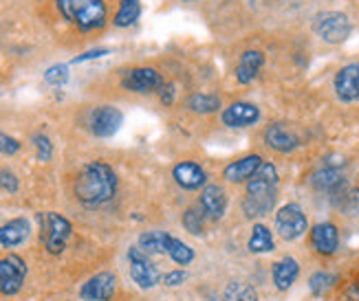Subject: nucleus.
Wrapping results in <instances>:
<instances>
[{"mask_svg":"<svg viewBox=\"0 0 359 301\" xmlns=\"http://www.w3.org/2000/svg\"><path fill=\"white\" fill-rule=\"evenodd\" d=\"M117 192V176L111 165L102 161L88 163L75 178V196L88 207H97L108 200H113Z\"/></svg>","mask_w":359,"mask_h":301,"instance_id":"obj_1","label":"nucleus"},{"mask_svg":"<svg viewBox=\"0 0 359 301\" xmlns=\"http://www.w3.org/2000/svg\"><path fill=\"white\" fill-rule=\"evenodd\" d=\"M278 200V169L271 163H264L258 172L247 181V192L243 200V209L247 218H262L267 216Z\"/></svg>","mask_w":359,"mask_h":301,"instance_id":"obj_2","label":"nucleus"},{"mask_svg":"<svg viewBox=\"0 0 359 301\" xmlns=\"http://www.w3.org/2000/svg\"><path fill=\"white\" fill-rule=\"evenodd\" d=\"M57 9L82 31L100 29L106 22V5L102 0H57Z\"/></svg>","mask_w":359,"mask_h":301,"instance_id":"obj_3","label":"nucleus"},{"mask_svg":"<svg viewBox=\"0 0 359 301\" xmlns=\"http://www.w3.org/2000/svg\"><path fill=\"white\" fill-rule=\"evenodd\" d=\"M40 220H42V240H44L46 251L53 253V255H60L73 233L71 223L65 216H60L55 211L40 216Z\"/></svg>","mask_w":359,"mask_h":301,"instance_id":"obj_4","label":"nucleus"},{"mask_svg":"<svg viewBox=\"0 0 359 301\" xmlns=\"http://www.w3.org/2000/svg\"><path fill=\"white\" fill-rule=\"evenodd\" d=\"M306 229H309V223H306V216L300 204L289 202L276 211V231L283 240H287V242L298 240V237H302L306 233Z\"/></svg>","mask_w":359,"mask_h":301,"instance_id":"obj_5","label":"nucleus"},{"mask_svg":"<svg viewBox=\"0 0 359 301\" xmlns=\"http://www.w3.org/2000/svg\"><path fill=\"white\" fill-rule=\"evenodd\" d=\"M128 262H130V277L137 284L139 288L150 290L159 284L161 273L159 268L152 264L150 255L139 246H130L128 248Z\"/></svg>","mask_w":359,"mask_h":301,"instance_id":"obj_6","label":"nucleus"},{"mask_svg":"<svg viewBox=\"0 0 359 301\" xmlns=\"http://www.w3.org/2000/svg\"><path fill=\"white\" fill-rule=\"evenodd\" d=\"M316 31L318 36L329 42V44H341L348 36H351V20L346 13L341 11H326V13H320L316 18Z\"/></svg>","mask_w":359,"mask_h":301,"instance_id":"obj_7","label":"nucleus"},{"mask_svg":"<svg viewBox=\"0 0 359 301\" xmlns=\"http://www.w3.org/2000/svg\"><path fill=\"white\" fill-rule=\"evenodd\" d=\"M27 264L20 255H7L0 260V295H15L25 284Z\"/></svg>","mask_w":359,"mask_h":301,"instance_id":"obj_8","label":"nucleus"},{"mask_svg":"<svg viewBox=\"0 0 359 301\" xmlns=\"http://www.w3.org/2000/svg\"><path fill=\"white\" fill-rule=\"evenodd\" d=\"M117 293V277L113 273H97L80 288V299L82 301H111Z\"/></svg>","mask_w":359,"mask_h":301,"instance_id":"obj_9","label":"nucleus"},{"mask_svg":"<svg viewBox=\"0 0 359 301\" xmlns=\"http://www.w3.org/2000/svg\"><path fill=\"white\" fill-rule=\"evenodd\" d=\"M123 121V115H121V110L115 108V106H100L93 110V115H90V132L95 134V136H113L117 130H119V125Z\"/></svg>","mask_w":359,"mask_h":301,"instance_id":"obj_10","label":"nucleus"},{"mask_svg":"<svg viewBox=\"0 0 359 301\" xmlns=\"http://www.w3.org/2000/svg\"><path fill=\"white\" fill-rule=\"evenodd\" d=\"M121 84H123V88L133 90V92H152L163 86V79H161L159 71L142 66V69H133L123 75Z\"/></svg>","mask_w":359,"mask_h":301,"instance_id":"obj_11","label":"nucleus"},{"mask_svg":"<svg viewBox=\"0 0 359 301\" xmlns=\"http://www.w3.org/2000/svg\"><path fill=\"white\" fill-rule=\"evenodd\" d=\"M260 119V110L254 104L236 102L223 110V123L227 128H247Z\"/></svg>","mask_w":359,"mask_h":301,"instance_id":"obj_12","label":"nucleus"},{"mask_svg":"<svg viewBox=\"0 0 359 301\" xmlns=\"http://www.w3.org/2000/svg\"><path fill=\"white\" fill-rule=\"evenodd\" d=\"M311 244L320 255H333L339 246V231L331 223H320L311 229Z\"/></svg>","mask_w":359,"mask_h":301,"instance_id":"obj_13","label":"nucleus"},{"mask_svg":"<svg viewBox=\"0 0 359 301\" xmlns=\"http://www.w3.org/2000/svg\"><path fill=\"white\" fill-rule=\"evenodd\" d=\"M335 92L341 102L359 99V64H348L335 75Z\"/></svg>","mask_w":359,"mask_h":301,"instance_id":"obj_14","label":"nucleus"},{"mask_svg":"<svg viewBox=\"0 0 359 301\" xmlns=\"http://www.w3.org/2000/svg\"><path fill=\"white\" fill-rule=\"evenodd\" d=\"M201 209L210 220L223 218L227 211V194L223 187L218 185H208L201 192Z\"/></svg>","mask_w":359,"mask_h":301,"instance_id":"obj_15","label":"nucleus"},{"mask_svg":"<svg viewBox=\"0 0 359 301\" xmlns=\"http://www.w3.org/2000/svg\"><path fill=\"white\" fill-rule=\"evenodd\" d=\"M262 165V158L258 154H249V156H243L238 161H231L223 176L229 181V183H243V181H249L258 172V167Z\"/></svg>","mask_w":359,"mask_h":301,"instance_id":"obj_16","label":"nucleus"},{"mask_svg":"<svg viewBox=\"0 0 359 301\" xmlns=\"http://www.w3.org/2000/svg\"><path fill=\"white\" fill-rule=\"evenodd\" d=\"M264 141H267V146L276 152H291L300 146V139L283 123H271L267 132H264Z\"/></svg>","mask_w":359,"mask_h":301,"instance_id":"obj_17","label":"nucleus"},{"mask_svg":"<svg viewBox=\"0 0 359 301\" xmlns=\"http://www.w3.org/2000/svg\"><path fill=\"white\" fill-rule=\"evenodd\" d=\"M31 233V225L27 218H13L9 223H5L0 227V244L7 246V248H13L22 244Z\"/></svg>","mask_w":359,"mask_h":301,"instance_id":"obj_18","label":"nucleus"},{"mask_svg":"<svg viewBox=\"0 0 359 301\" xmlns=\"http://www.w3.org/2000/svg\"><path fill=\"white\" fill-rule=\"evenodd\" d=\"M172 176L183 189H201L208 181V174L203 172V167L196 163H190V161L179 163L172 172Z\"/></svg>","mask_w":359,"mask_h":301,"instance_id":"obj_19","label":"nucleus"},{"mask_svg":"<svg viewBox=\"0 0 359 301\" xmlns=\"http://www.w3.org/2000/svg\"><path fill=\"white\" fill-rule=\"evenodd\" d=\"M298 275H300V264L293 258H283L280 262L273 264L271 277H273V284L278 290H289L293 286V281L298 279Z\"/></svg>","mask_w":359,"mask_h":301,"instance_id":"obj_20","label":"nucleus"},{"mask_svg":"<svg viewBox=\"0 0 359 301\" xmlns=\"http://www.w3.org/2000/svg\"><path fill=\"white\" fill-rule=\"evenodd\" d=\"M264 64V55L260 51H245L241 55L238 69H236V79L241 84H252L258 77L260 69Z\"/></svg>","mask_w":359,"mask_h":301,"instance_id":"obj_21","label":"nucleus"},{"mask_svg":"<svg viewBox=\"0 0 359 301\" xmlns=\"http://www.w3.org/2000/svg\"><path fill=\"white\" fill-rule=\"evenodd\" d=\"M313 187L322 189V192H331V194H337L341 187H344V176H341V172L335 169V167H324L320 172L313 174V178H311Z\"/></svg>","mask_w":359,"mask_h":301,"instance_id":"obj_22","label":"nucleus"},{"mask_svg":"<svg viewBox=\"0 0 359 301\" xmlns=\"http://www.w3.org/2000/svg\"><path fill=\"white\" fill-rule=\"evenodd\" d=\"M170 235L165 231H146L139 235V248H144L148 255H157V253H168Z\"/></svg>","mask_w":359,"mask_h":301,"instance_id":"obj_23","label":"nucleus"},{"mask_svg":"<svg viewBox=\"0 0 359 301\" xmlns=\"http://www.w3.org/2000/svg\"><path fill=\"white\" fill-rule=\"evenodd\" d=\"M249 251L252 253H271L273 251V235L264 225H256L249 237Z\"/></svg>","mask_w":359,"mask_h":301,"instance_id":"obj_24","label":"nucleus"},{"mask_svg":"<svg viewBox=\"0 0 359 301\" xmlns=\"http://www.w3.org/2000/svg\"><path fill=\"white\" fill-rule=\"evenodd\" d=\"M223 301H258V293L252 284L245 281H231L225 288Z\"/></svg>","mask_w":359,"mask_h":301,"instance_id":"obj_25","label":"nucleus"},{"mask_svg":"<svg viewBox=\"0 0 359 301\" xmlns=\"http://www.w3.org/2000/svg\"><path fill=\"white\" fill-rule=\"evenodd\" d=\"M187 106H190V110H194V113H198V115H212L221 108V99H218L216 94H192Z\"/></svg>","mask_w":359,"mask_h":301,"instance_id":"obj_26","label":"nucleus"},{"mask_svg":"<svg viewBox=\"0 0 359 301\" xmlns=\"http://www.w3.org/2000/svg\"><path fill=\"white\" fill-rule=\"evenodd\" d=\"M165 255L172 258L177 264H190L194 260V251L187 246L185 242H181L179 237L170 235V242H168V253Z\"/></svg>","mask_w":359,"mask_h":301,"instance_id":"obj_27","label":"nucleus"},{"mask_svg":"<svg viewBox=\"0 0 359 301\" xmlns=\"http://www.w3.org/2000/svg\"><path fill=\"white\" fill-rule=\"evenodd\" d=\"M139 0H121V5L115 15V24L117 27H130L139 18Z\"/></svg>","mask_w":359,"mask_h":301,"instance_id":"obj_28","label":"nucleus"},{"mask_svg":"<svg viewBox=\"0 0 359 301\" xmlns=\"http://www.w3.org/2000/svg\"><path fill=\"white\" fill-rule=\"evenodd\" d=\"M333 284H335V277H333V275L320 271V273H316V275H311V279H309V288H311V293H313L316 297H322L324 293H329V290H331Z\"/></svg>","mask_w":359,"mask_h":301,"instance_id":"obj_29","label":"nucleus"},{"mask_svg":"<svg viewBox=\"0 0 359 301\" xmlns=\"http://www.w3.org/2000/svg\"><path fill=\"white\" fill-rule=\"evenodd\" d=\"M183 227L194 235H201L203 233V214H198L196 209H187L183 214Z\"/></svg>","mask_w":359,"mask_h":301,"instance_id":"obj_30","label":"nucleus"},{"mask_svg":"<svg viewBox=\"0 0 359 301\" xmlns=\"http://www.w3.org/2000/svg\"><path fill=\"white\" fill-rule=\"evenodd\" d=\"M44 79L49 82L51 86H62V84H67V79H69V66L65 64H55L51 66L49 71L44 73Z\"/></svg>","mask_w":359,"mask_h":301,"instance_id":"obj_31","label":"nucleus"},{"mask_svg":"<svg viewBox=\"0 0 359 301\" xmlns=\"http://www.w3.org/2000/svg\"><path fill=\"white\" fill-rule=\"evenodd\" d=\"M34 144H36V150H38V158L42 163L46 161H51V156H53V146H51V141L46 134H36L34 136Z\"/></svg>","mask_w":359,"mask_h":301,"instance_id":"obj_32","label":"nucleus"},{"mask_svg":"<svg viewBox=\"0 0 359 301\" xmlns=\"http://www.w3.org/2000/svg\"><path fill=\"white\" fill-rule=\"evenodd\" d=\"M0 189H3V192H9V194L18 192V178H15L13 172L0 169Z\"/></svg>","mask_w":359,"mask_h":301,"instance_id":"obj_33","label":"nucleus"},{"mask_svg":"<svg viewBox=\"0 0 359 301\" xmlns=\"http://www.w3.org/2000/svg\"><path fill=\"white\" fill-rule=\"evenodd\" d=\"M18 150H20V144H18V141H15L13 136H9V134H5V132H0V154L13 156Z\"/></svg>","mask_w":359,"mask_h":301,"instance_id":"obj_34","label":"nucleus"},{"mask_svg":"<svg viewBox=\"0 0 359 301\" xmlns=\"http://www.w3.org/2000/svg\"><path fill=\"white\" fill-rule=\"evenodd\" d=\"M185 279H187V273L185 271H170L163 277V284H165V286H181Z\"/></svg>","mask_w":359,"mask_h":301,"instance_id":"obj_35","label":"nucleus"},{"mask_svg":"<svg viewBox=\"0 0 359 301\" xmlns=\"http://www.w3.org/2000/svg\"><path fill=\"white\" fill-rule=\"evenodd\" d=\"M157 92H159V97H161V102H163L165 106L172 104V99H175V88L170 86V84H163Z\"/></svg>","mask_w":359,"mask_h":301,"instance_id":"obj_36","label":"nucleus"},{"mask_svg":"<svg viewBox=\"0 0 359 301\" xmlns=\"http://www.w3.org/2000/svg\"><path fill=\"white\" fill-rule=\"evenodd\" d=\"M102 55H108V49H97V51H88L80 57H75L73 62L75 64H80V62H86V59H95V57H102Z\"/></svg>","mask_w":359,"mask_h":301,"instance_id":"obj_37","label":"nucleus"},{"mask_svg":"<svg viewBox=\"0 0 359 301\" xmlns=\"http://www.w3.org/2000/svg\"><path fill=\"white\" fill-rule=\"evenodd\" d=\"M185 3H192V0H185Z\"/></svg>","mask_w":359,"mask_h":301,"instance_id":"obj_38","label":"nucleus"}]
</instances>
